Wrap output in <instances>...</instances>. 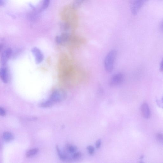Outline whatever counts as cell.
Here are the masks:
<instances>
[{
  "mask_svg": "<svg viewBox=\"0 0 163 163\" xmlns=\"http://www.w3.org/2000/svg\"><path fill=\"white\" fill-rule=\"evenodd\" d=\"M117 55V51L113 50L110 51L106 55L104 61V66L107 72H111L113 71Z\"/></svg>",
  "mask_w": 163,
  "mask_h": 163,
  "instance_id": "6da1fadb",
  "label": "cell"
},
{
  "mask_svg": "<svg viewBox=\"0 0 163 163\" xmlns=\"http://www.w3.org/2000/svg\"><path fill=\"white\" fill-rule=\"evenodd\" d=\"M67 97L66 92L63 90L59 89L53 92L50 99L54 103L60 102L64 101Z\"/></svg>",
  "mask_w": 163,
  "mask_h": 163,
  "instance_id": "7a4b0ae2",
  "label": "cell"
},
{
  "mask_svg": "<svg viewBox=\"0 0 163 163\" xmlns=\"http://www.w3.org/2000/svg\"><path fill=\"white\" fill-rule=\"evenodd\" d=\"M148 1V0H137L133 3L131 8L132 13L134 15H136L140 10Z\"/></svg>",
  "mask_w": 163,
  "mask_h": 163,
  "instance_id": "3957f363",
  "label": "cell"
},
{
  "mask_svg": "<svg viewBox=\"0 0 163 163\" xmlns=\"http://www.w3.org/2000/svg\"><path fill=\"white\" fill-rule=\"evenodd\" d=\"M124 77L123 74L119 73L116 74L111 77L110 84L111 86H116L123 82Z\"/></svg>",
  "mask_w": 163,
  "mask_h": 163,
  "instance_id": "277c9868",
  "label": "cell"
},
{
  "mask_svg": "<svg viewBox=\"0 0 163 163\" xmlns=\"http://www.w3.org/2000/svg\"><path fill=\"white\" fill-rule=\"evenodd\" d=\"M12 53V50L10 48H7L3 51L1 57V63L2 65L6 64L7 61L11 56Z\"/></svg>",
  "mask_w": 163,
  "mask_h": 163,
  "instance_id": "5b68a950",
  "label": "cell"
},
{
  "mask_svg": "<svg viewBox=\"0 0 163 163\" xmlns=\"http://www.w3.org/2000/svg\"><path fill=\"white\" fill-rule=\"evenodd\" d=\"M32 53L34 55L37 64H40L43 60L44 56L41 51L36 47L33 48L32 50Z\"/></svg>",
  "mask_w": 163,
  "mask_h": 163,
  "instance_id": "8992f818",
  "label": "cell"
},
{
  "mask_svg": "<svg viewBox=\"0 0 163 163\" xmlns=\"http://www.w3.org/2000/svg\"><path fill=\"white\" fill-rule=\"evenodd\" d=\"M0 76L4 83H8L9 80V75L8 69L6 67H3L0 70Z\"/></svg>",
  "mask_w": 163,
  "mask_h": 163,
  "instance_id": "52a82bcc",
  "label": "cell"
},
{
  "mask_svg": "<svg viewBox=\"0 0 163 163\" xmlns=\"http://www.w3.org/2000/svg\"><path fill=\"white\" fill-rule=\"evenodd\" d=\"M70 38V35L68 33H63L55 38V41L58 44H62L67 42Z\"/></svg>",
  "mask_w": 163,
  "mask_h": 163,
  "instance_id": "ba28073f",
  "label": "cell"
},
{
  "mask_svg": "<svg viewBox=\"0 0 163 163\" xmlns=\"http://www.w3.org/2000/svg\"><path fill=\"white\" fill-rule=\"evenodd\" d=\"M141 110L142 116L144 118H147L150 116V111L147 103H144L141 107Z\"/></svg>",
  "mask_w": 163,
  "mask_h": 163,
  "instance_id": "9c48e42d",
  "label": "cell"
},
{
  "mask_svg": "<svg viewBox=\"0 0 163 163\" xmlns=\"http://www.w3.org/2000/svg\"><path fill=\"white\" fill-rule=\"evenodd\" d=\"M77 148L74 146L70 144H67L65 147V151L70 154H72L77 151Z\"/></svg>",
  "mask_w": 163,
  "mask_h": 163,
  "instance_id": "30bf717a",
  "label": "cell"
},
{
  "mask_svg": "<svg viewBox=\"0 0 163 163\" xmlns=\"http://www.w3.org/2000/svg\"><path fill=\"white\" fill-rule=\"evenodd\" d=\"M3 138L5 141L9 142L13 139L14 137L12 133L8 132H6L3 133Z\"/></svg>",
  "mask_w": 163,
  "mask_h": 163,
  "instance_id": "8fae6325",
  "label": "cell"
},
{
  "mask_svg": "<svg viewBox=\"0 0 163 163\" xmlns=\"http://www.w3.org/2000/svg\"><path fill=\"white\" fill-rule=\"evenodd\" d=\"M54 103L50 99L48 101L41 103L40 104V106L43 108H48L52 106Z\"/></svg>",
  "mask_w": 163,
  "mask_h": 163,
  "instance_id": "7c38bea8",
  "label": "cell"
},
{
  "mask_svg": "<svg viewBox=\"0 0 163 163\" xmlns=\"http://www.w3.org/2000/svg\"><path fill=\"white\" fill-rule=\"evenodd\" d=\"M82 157V153L80 151H77L72 154V157L73 161L79 160Z\"/></svg>",
  "mask_w": 163,
  "mask_h": 163,
  "instance_id": "4fadbf2b",
  "label": "cell"
},
{
  "mask_svg": "<svg viewBox=\"0 0 163 163\" xmlns=\"http://www.w3.org/2000/svg\"><path fill=\"white\" fill-rule=\"evenodd\" d=\"M39 151V150L37 148H34L28 151L26 154V156L28 157H31L34 156Z\"/></svg>",
  "mask_w": 163,
  "mask_h": 163,
  "instance_id": "5bb4252c",
  "label": "cell"
},
{
  "mask_svg": "<svg viewBox=\"0 0 163 163\" xmlns=\"http://www.w3.org/2000/svg\"><path fill=\"white\" fill-rule=\"evenodd\" d=\"M87 150L88 153L90 155L94 154L95 153V149L94 147L91 145L88 146L87 147Z\"/></svg>",
  "mask_w": 163,
  "mask_h": 163,
  "instance_id": "9a60e30c",
  "label": "cell"
},
{
  "mask_svg": "<svg viewBox=\"0 0 163 163\" xmlns=\"http://www.w3.org/2000/svg\"><path fill=\"white\" fill-rule=\"evenodd\" d=\"M50 0H43L41 9H45L49 6Z\"/></svg>",
  "mask_w": 163,
  "mask_h": 163,
  "instance_id": "2e32d148",
  "label": "cell"
},
{
  "mask_svg": "<svg viewBox=\"0 0 163 163\" xmlns=\"http://www.w3.org/2000/svg\"><path fill=\"white\" fill-rule=\"evenodd\" d=\"M86 0H74L73 3V6L74 7L77 8L79 7L80 5Z\"/></svg>",
  "mask_w": 163,
  "mask_h": 163,
  "instance_id": "e0dca14e",
  "label": "cell"
},
{
  "mask_svg": "<svg viewBox=\"0 0 163 163\" xmlns=\"http://www.w3.org/2000/svg\"><path fill=\"white\" fill-rule=\"evenodd\" d=\"M102 140L101 139H99L96 141L95 143V147L96 149H99L101 147Z\"/></svg>",
  "mask_w": 163,
  "mask_h": 163,
  "instance_id": "ac0fdd59",
  "label": "cell"
},
{
  "mask_svg": "<svg viewBox=\"0 0 163 163\" xmlns=\"http://www.w3.org/2000/svg\"><path fill=\"white\" fill-rule=\"evenodd\" d=\"M157 138L159 142L163 143V135L161 134H158L157 135Z\"/></svg>",
  "mask_w": 163,
  "mask_h": 163,
  "instance_id": "d6986e66",
  "label": "cell"
},
{
  "mask_svg": "<svg viewBox=\"0 0 163 163\" xmlns=\"http://www.w3.org/2000/svg\"><path fill=\"white\" fill-rule=\"evenodd\" d=\"M0 114L2 116H4L6 115V112L5 110L2 107L0 108Z\"/></svg>",
  "mask_w": 163,
  "mask_h": 163,
  "instance_id": "ffe728a7",
  "label": "cell"
},
{
  "mask_svg": "<svg viewBox=\"0 0 163 163\" xmlns=\"http://www.w3.org/2000/svg\"><path fill=\"white\" fill-rule=\"evenodd\" d=\"M6 0H0V5L1 6H4L5 4Z\"/></svg>",
  "mask_w": 163,
  "mask_h": 163,
  "instance_id": "44dd1931",
  "label": "cell"
},
{
  "mask_svg": "<svg viewBox=\"0 0 163 163\" xmlns=\"http://www.w3.org/2000/svg\"><path fill=\"white\" fill-rule=\"evenodd\" d=\"M160 70L161 72H163V60L161 62L160 66Z\"/></svg>",
  "mask_w": 163,
  "mask_h": 163,
  "instance_id": "7402d4cb",
  "label": "cell"
},
{
  "mask_svg": "<svg viewBox=\"0 0 163 163\" xmlns=\"http://www.w3.org/2000/svg\"><path fill=\"white\" fill-rule=\"evenodd\" d=\"M160 29H161V30L162 31H163V22L162 23L160 26Z\"/></svg>",
  "mask_w": 163,
  "mask_h": 163,
  "instance_id": "603a6c76",
  "label": "cell"
},
{
  "mask_svg": "<svg viewBox=\"0 0 163 163\" xmlns=\"http://www.w3.org/2000/svg\"><path fill=\"white\" fill-rule=\"evenodd\" d=\"M162 102L163 103V97L162 98Z\"/></svg>",
  "mask_w": 163,
  "mask_h": 163,
  "instance_id": "cb8c5ba5",
  "label": "cell"
}]
</instances>
